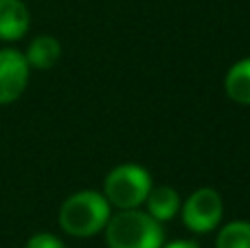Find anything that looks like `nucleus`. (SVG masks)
Wrapping results in <instances>:
<instances>
[{"mask_svg": "<svg viewBox=\"0 0 250 248\" xmlns=\"http://www.w3.org/2000/svg\"><path fill=\"white\" fill-rule=\"evenodd\" d=\"M112 215L104 193L82 189L68 196L60 207V227L73 237H92L101 233Z\"/></svg>", "mask_w": 250, "mask_h": 248, "instance_id": "nucleus-1", "label": "nucleus"}, {"mask_svg": "<svg viewBox=\"0 0 250 248\" xmlns=\"http://www.w3.org/2000/svg\"><path fill=\"white\" fill-rule=\"evenodd\" d=\"M108 248H163V224L141 209H119L104 228Z\"/></svg>", "mask_w": 250, "mask_h": 248, "instance_id": "nucleus-2", "label": "nucleus"}, {"mask_svg": "<svg viewBox=\"0 0 250 248\" xmlns=\"http://www.w3.org/2000/svg\"><path fill=\"white\" fill-rule=\"evenodd\" d=\"M151 174L143 165L123 163L117 165L104 183V196L114 209H138L151 189Z\"/></svg>", "mask_w": 250, "mask_h": 248, "instance_id": "nucleus-3", "label": "nucleus"}, {"mask_svg": "<svg viewBox=\"0 0 250 248\" xmlns=\"http://www.w3.org/2000/svg\"><path fill=\"white\" fill-rule=\"evenodd\" d=\"M180 215L182 224L191 233L204 235V233H211L220 227L222 218H224V200H222L217 189L200 187L180 207Z\"/></svg>", "mask_w": 250, "mask_h": 248, "instance_id": "nucleus-4", "label": "nucleus"}, {"mask_svg": "<svg viewBox=\"0 0 250 248\" xmlns=\"http://www.w3.org/2000/svg\"><path fill=\"white\" fill-rule=\"evenodd\" d=\"M31 66L26 57L16 48L0 51V105L20 99L29 86Z\"/></svg>", "mask_w": 250, "mask_h": 248, "instance_id": "nucleus-5", "label": "nucleus"}, {"mask_svg": "<svg viewBox=\"0 0 250 248\" xmlns=\"http://www.w3.org/2000/svg\"><path fill=\"white\" fill-rule=\"evenodd\" d=\"M31 24V13L22 0H0V40L16 42L24 38Z\"/></svg>", "mask_w": 250, "mask_h": 248, "instance_id": "nucleus-6", "label": "nucleus"}, {"mask_svg": "<svg viewBox=\"0 0 250 248\" xmlns=\"http://www.w3.org/2000/svg\"><path fill=\"white\" fill-rule=\"evenodd\" d=\"M143 205L147 207V213H149L151 218L158 220V222L163 224V222L173 220L178 213H180L182 200H180V193H178L173 187H169V185H158V187L151 185V189H149V193H147Z\"/></svg>", "mask_w": 250, "mask_h": 248, "instance_id": "nucleus-7", "label": "nucleus"}, {"mask_svg": "<svg viewBox=\"0 0 250 248\" xmlns=\"http://www.w3.org/2000/svg\"><path fill=\"white\" fill-rule=\"evenodd\" d=\"M224 90L230 101L250 105V57L235 62L224 77Z\"/></svg>", "mask_w": 250, "mask_h": 248, "instance_id": "nucleus-8", "label": "nucleus"}, {"mask_svg": "<svg viewBox=\"0 0 250 248\" xmlns=\"http://www.w3.org/2000/svg\"><path fill=\"white\" fill-rule=\"evenodd\" d=\"M26 62L31 68L48 70L62 60V44L53 35H38L26 48Z\"/></svg>", "mask_w": 250, "mask_h": 248, "instance_id": "nucleus-9", "label": "nucleus"}, {"mask_svg": "<svg viewBox=\"0 0 250 248\" xmlns=\"http://www.w3.org/2000/svg\"><path fill=\"white\" fill-rule=\"evenodd\" d=\"M215 248H250V222L235 220L220 228Z\"/></svg>", "mask_w": 250, "mask_h": 248, "instance_id": "nucleus-10", "label": "nucleus"}, {"mask_svg": "<svg viewBox=\"0 0 250 248\" xmlns=\"http://www.w3.org/2000/svg\"><path fill=\"white\" fill-rule=\"evenodd\" d=\"M24 248H66V244L53 233H35L29 237Z\"/></svg>", "mask_w": 250, "mask_h": 248, "instance_id": "nucleus-11", "label": "nucleus"}, {"mask_svg": "<svg viewBox=\"0 0 250 248\" xmlns=\"http://www.w3.org/2000/svg\"><path fill=\"white\" fill-rule=\"evenodd\" d=\"M163 248H200V246L191 240H176V242H169V244H163Z\"/></svg>", "mask_w": 250, "mask_h": 248, "instance_id": "nucleus-12", "label": "nucleus"}]
</instances>
